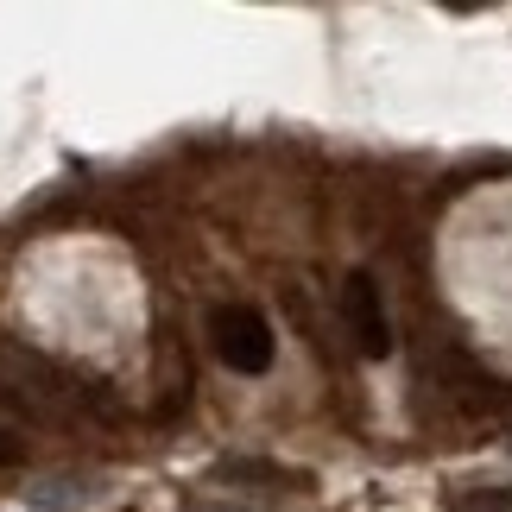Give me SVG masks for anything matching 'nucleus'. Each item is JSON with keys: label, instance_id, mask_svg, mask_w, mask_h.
<instances>
[{"label": "nucleus", "instance_id": "1", "mask_svg": "<svg viewBox=\"0 0 512 512\" xmlns=\"http://www.w3.org/2000/svg\"><path fill=\"white\" fill-rule=\"evenodd\" d=\"M209 348L228 373H266L272 367V323L253 304H215L209 310Z\"/></svg>", "mask_w": 512, "mask_h": 512}, {"label": "nucleus", "instance_id": "2", "mask_svg": "<svg viewBox=\"0 0 512 512\" xmlns=\"http://www.w3.org/2000/svg\"><path fill=\"white\" fill-rule=\"evenodd\" d=\"M64 399H76V386H64V373L45 367L38 354H0V405L19 418H57Z\"/></svg>", "mask_w": 512, "mask_h": 512}, {"label": "nucleus", "instance_id": "3", "mask_svg": "<svg viewBox=\"0 0 512 512\" xmlns=\"http://www.w3.org/2000/svg\"><path fill=\"white\" fill-rule=\"evenodd\" d=\"M342 323H348V336H354V348H361L367 361L392 354V323H386L380 279H373V272H348L342 279Z\"/></svg>", "mask_w": 512, "mask_h": 512}, {"label": "nucleus", "instance_id": "4", "mask_svg": "<svg viewBox=\"0 0 512 512\" xmlns=\"http://www.w3.org/2000/svg\"><path fill=\"white\" fill-rule=\"evenodd\" d=\"M215 481H298L304 487V475H291V468H279V462H215Z\"/></svg>", "mask_w": 512, "mask_h": 512}, {"label": "nucleus", "instance_id": "5", "mask_svg": "<svg viewBox=\"0 0 512 512\" xmlns=\"http://www.w3.org/2000/svg\"><path fill=\"white\" fill-rule=\"evenodd\" d=\"M449 512H512V487H468L449 500Z\"/></svg>", "mask_w": 512, "mask_h": 512}, {"label": "nucleus", "instance_id": "6", "mask_svg": "<svg viewBox=\"0 0 512 512\" xmlns=\"http://www.w3.org/2000/svg\"><path fill=\"white\" fill-rule=\"evenodd\" d=\"M13 462H26V443H19L7 424H0V468H13Z\"/></svg>", "mask_w": 512, "mask_h": 512}]
</instances>
